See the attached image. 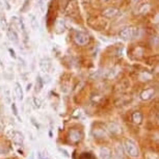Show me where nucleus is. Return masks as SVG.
Returning <instances> with one entry per match:
<instances>
[{"label": "nucleus", "mask_w": 159, "mask_h": 159, "mask_svg": "<svg viewBox=\"0 0 159 159\" xmlns=\"http://www.w3.org/2000/svg\"><path fill=\"white\" fill-rule=\"evenodd\" d=\"M139 33V29L137 27L134 26H130V27H126V28L122 29L119 33V37L124 41H129L132 40V39H135L138 37Z\"/></svg>", "instance_id": "f257e3e1"}, {"label": "nucleus", "mask_w": 159, "mask_h": 159, "mask_svg": "<svg viewBox=\"0 0 159 159\" xmlns=\"http://www.w3.org/2000/svg\"><path fill=\"white\" fill-rule=\"evenodd\" d=\"M124 147H125V150H126L127 154L130 157H132V158H138L140 156V152H139L138 147L131 139H126L125 143H124Z\"/></svg>", "instance_id": "f03ea898"}, {"label": "nucleus", "mask_w": 159, "mask_h": 159, "mask_svg": "<svg viewBox=\"0 0 159 159\" xmlns=\"http://www.w3.org/2000/svg\"><path fill=\"white\" fill-rule=\"evenodd\" d=\"M74 41L77 45H80V46H84L88 43L90 41V38L88 35L84 32H80V31H76L74 33Z\"/></svg>", "instance_id": "7ed1b4c3"}, {"label": "nucleus", "mask_w": 159, "mask_h": 159, "mask_svg": "<svg viewBox=\"0 0 159 159\" xmlns=\"http://www.w3.org/2000/svg\"><path fill=\"white\" fill-rule=\"evenodd\" d=\"M102 15L104 17L108 18V19H113V18L117 17L120 15V9L117 7H107L102 11Z\"/></svg>", "instance_id": "20e7f679"}, {"label": "nucleus", "mask_w": 159, "mask_h": 159, "mask_svg": "<svg viewBox=\"0 0 159 159\" xmlns=\"http://www.w3.org/2000/svg\"><path fill=\"white\" fill-rule=\"evenodd\" d=\"M7 34H9V40H11L13 43H15V44H18V43H19V35H18V32L15 30V29L9 28V31H7Z\"/></svg>", "instance_id": "39448f33"}, {"label": "nucleus", "mask_w": 159, "mask_h": 159, "mask_svg": "<svg viewBox=\"0 0 159 159\" xmlns=\"http://www.w3.org/2000/svg\"><path fill=\"white\" fill-rule=\"evenodd\" d=\"M153 96H154V90H153V88H149V90H146V91H144L141 93L140 98L143 100H149L151 99Z\"/></svg>", "instance_id": "423d86ee"}, {"label": "nucleus", "mask_w": 159, "mask_h": 159, "mask_svg": "<svg viewBox=\"0 0 159 159\" xmlns=\"http://www.w3.org/2000/svg\"><path fill=\"white\" fill-rule=\"evenodd\" d=\"M40 67L43 72H48L51 69V62L49 59H42L40 62Z\"/></svg>", "instance_id": "0eeeda50"}, {"label": "nucleus", "mask_w": 159, "mask_h": 159, "mask_svg": "<svg viewBox=\"0 0 159 159\" xmlns=\"http://www.w3.org/2000/svg\"><path fill=\"white\" fill-rule=\"evenodd\" d=\"M100 156H101L102 159H110L111 158L110 150L107 148H101L100 149Z\"/></svg>", "instance_id": "6e6552de"}, {"label": "nucleus", "mask_w": 159, "mask_h": 159, "mask_svg": "<svg viewBox=\"0 0 159 159\" xmlns=\"http://www.w3.org/2000/svg\"><path fill=\"white\" fill-rule=\"evenodd\" d=\"M15 92L17 94V97L19 100H23V91H22V87H21L20 83L17 82L16 83V87H15Z\"/></svg>", "instance_id": "1a4fd4ad"}, {"label": "nucleus", "mask_w": 159, "mask_h": 159, "mask_svg": "<svg viewBox=\"0 0 159 159\" xmlns=\"http://www.w3.org/2000/svg\"><path fill=\"white\" fill-rule=\"evenodd\" d=\"M55 27H56V30H57V32H58V33L64 32V21H62V19H58V20L56 21Z\"/></svg>", "instance_id": "9d476101"}, {"label": "nucleus", "mask_w": 159, "mask_h": 159, "mask_svg": "<svg viewBox=\"0 0 159 159\" xmlns=\"http://www.w3.org/2000/svg\"><path fill=\"white\" fill-rule=\"evenodd\" d=\"M35 86H37V88H35V92H37V93L41 92V90L43 88V80L40 76L37 77V84H35Z\"/></svg>", "instance_id": "9b49d317"}, {"label": "nucleus", "mask_w": 159, "mask_h": 159, "mask_svg": "<svg viewBox=\"0 0 159 159\" xmlns=\"http://www.w3.org/2000/svg\"><path fill=\"white\" fill-rule=\"evenodd\" d=\"M132 119H133V121H134V123L139 124L141 122V120H143V117H141V115L139 112H135V113H133Z\"/></svg>", "instance_id": "f8f14e48"}, {"label": "nucleus", "mask_w": 159, "mask_h": 159, "mask_svg": "<svg viewBox=\"0 0 159 159\" xmlns=\"http://www.w3.org/2000/svg\"><path fill=\"white\" fill-rule=\"evenodd\" d=\"M139 78H140V80H143V81H148V80L152 79V75L149 73H143V74H140Z\"/></svg>", "instance_id": "ddd939ff"}, {"label": "nucleus", "mask_w": 159, "mask_h": 159, "mask_svg": "<svg viewBox=\"0 0 159 159\" xmlns=\"http://www.w3.org/2000/svg\"><path fill=\"white\" fill-rule=\"evenodd\" d=\"M109 130H110L111 132L120 133V131H121V129H120V127L117 126V124H110V125H109Z\"/></svg>", "instance_id": "4468645a"}, {"label": "nucleus", "mask_w": 159, "mask_h": 159, "mask_svg": "<svg viewBox=\"0 0 159 159\" xmlns=\"http://www.w3.org/2000/svg\"><path fill=\"white\" fill-rule=\"evenodd\" d=\"M30 18H31V21H30L31 26H32L33 29H37L39 27V23H38V21H37V18H35L34 16H32V15L30 16Z\"/></svg>", "instance_id": "2eb2a0df"}, {"label": "nucleus", "mask_w": 159, "mask_h": 159, "mask_svg": "<svg viewBox=\"0 0 159 159\" xmlns=\"http://www.w3.org/2000/svg\"><path fill=\"white\" fill-rule=\"evenodd\" d=\"M149 11H150V5H149V4L143 5V6H141V9H140V13L141 14H146V13H148Z\"/></svg>", "instance_id": "dca6fc26"}, {"label": "nucleus", "mask_w": 159, "mask_h": 159, "mask_svg": "<svg viewBox=\"0 0 159 159\" xmlns=\"http://www.w3.org/2000/svg\"><path fill=\"white\" fill-rule=\"evenodd\" d=\"M29 1H30V0H26V1H25V2H24V4H23V6L21 7L20 11H26V7L28 6V3H29Z\"/></svg>", "instance_id": "f3484780"}, {"label": "nucleus", "mask_w": 159, "mask_h": 159, "mask_svg": "<svg viewBox=\"0 0 159 159\" xmlns=\"http://www.w3.org/2000/svg\"><path fill=\"white\" fill-rule=\"evenodd\" d=\"M5 101H6V103H11V97H9V91H5Z\"/></svg>", "instance_id": "a211bd4d"}, {"label": "nucleus", "mask_w": 159, "mask_h": 159, "mask_svg": "<svg viewBox=\"0 0 159 159\" xmlns=\"http://www.w3.org/2000/svg\"><path fill=\"white\" fill-rule=\"evenodd\" d=\"M11 109H13V111H14V115H18V110H17V107H16V104L15 103L11 104Z\"/></svg>", "instance_id": "6ab92c4d"}, {"label": "nucleus", "mask_w": 159, "mask_h": 159, "mask_svg": "<svg viewBox=\"0 0 159 159\" xmlns=\"http://www.w3.org/2000/svg\"><path fill=\"white\" fill-rule=\"evenodd\" d=\"M9 52L11 53V57H13V58H16V53H15V51H14L13 49L9 48Z\"/></svg>", "instance_id": "aec40b11"}, {"label": "nucleus", "mask_w": 159, "mask_h": 159, "mask_svg": "<svg viewBox=\"0 0 159 159\" xmlns=\"http://www.w3.org/2000/svg\"><path fill=\"white\" fill-rule=\"evenodd\" d=\"M34 103H35V106H38V107H40L41 106V101L40 100H38V99H34Z\"/></svg>", "instance_id": "412c9836"}, {"label": "nucleus", "mask_w": 159, "mask_h": 159, "mask_svg": "<svg viewBox=\"0 0 159 159\" xmlns=\"http://www.w3.org/2000/svg\"><path fill=\"white\" fill-rule=\"evenodd\" d=\"M4 3H5V5H6L7 9H11V5H9V0H4Z\"/></svg>", "instance_id": "4be33fe9"}, {"label": "nucleus", "mask_w": 159, "mask_h": 159, "mask_svg": "<svg viewBox=\"0 0 159 159\" xmlns=\"http://www.w3.org/2000/svg\"><path fill=\"white\" fill-rule=\"evenodd\" d=\"M44 1H45V0H39V4H40V5H42V4H43V2H44Z\"/></svg>", "instance_id": "5701e85b"}, {"label": "nucleus", "mask_w": 159, "mask_h": 159, "mask_svg": "<svg viewBox=\"0 0 159 159\" xmlns=\"http://www.w3.org/2000/svg\"><path fill=\"white\" fill-rule=\"evenodd\" d=\"M30 87H31V84L29 83L28 85H27V91H29V90H30Z\"/></svg>", "instance_id": "b1692460"}, {"label": "nucleus", "mask_w": 159, "mask_h": 159, "mask_svg": "<svg viewBox=\"0 0 159 159\" xmlns=\"http://www.w3.org/2000/svg\"><path fill=\"white\" fill-rule=\"evenodd\" d=\"M133 2H138V1H140V0H132Z\"/></svg>", "instance_id": "393cba45"}, {"label": "nucleus", "mask_w": 159, "mask_h": 159, "mask_svg": "<svg viewBox=\"0 0 159 159\" xmlns=\"http://www.w3.org/2000/svg\"><path fill=\"white\" fill-rule=\"evenodd\" d=\"M103 1H105V2H108V1H111V0H103Z\"/></svg>", "instance_id": "a878e982"}, {"label": "nucleus", "mask_w": 159, "mask_h": 159, "mask_svg": "<svg viewBox=\"0 0 159 159\" xmlns=\"http://www.w3.org/2000/svg\"><path fill=\"white\" fill-rule=\"evenodd\" d=\"M157 29H158V31H159V25H158V26H157Z\"/></svg>", "instance_id": "bb28decb"}]
</instances>
